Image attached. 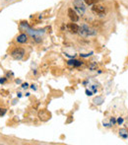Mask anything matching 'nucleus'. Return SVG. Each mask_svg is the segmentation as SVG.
Returning a JSON list of instances; mask_svg holds the SVG:
<instances>
[{
    "label": "nucleus",
    "instance_id": "nucleus-1",
    "mask_svg": "<svg viewBox=\"0 0 128 145\" xmlns=\"http://www.w3.org/2000/svg\"><path fill=\"white\" fill-rule=\"evenodd\" d=\"M79 34L82 35L83 37H88V36H95L97 35V31H95L93 29L89 28L87 25H83L80 27L79 29Z\"/></svg>",
    "mask_w": 128,
    "mask_h": 145
},
{
    "label": "nucleus",
    "instance_id": "nucleus-2",
    "mask_svg": "<svg viewBox=\"0 0 128 145\" xmlns=\"http://www.w3.org/2000/svg\"><path fill=\"white\" fill-rule=\"evenodd\" d=\"M24 54H25V50L21 48H15L13 51L11 53V56L13 57L14 59L16 60H20L24 57Z\"/></svg>",
    "mask_w": 128,
    "mask_h": 145
},
{
    "label": "nucleus",
    "instance_id": "nucleus-3",
    "mask_svg": "<svg viewBox=\"0 0 128 145\" xmlns=\"http://www.w3.org/2000/svg\"><path fill=\"white\" fill-rule=\"evenodd\" d=\"M79 29H80V27L74 22L69 23V24L67 25V30L70 32V33H72V34H77V33H79Z\"/></svg>",
    "mask_w": 128,
    "mask_h": 145
},
{
    "label": "nucleus",
    "instance_id": "nucleus-4",
    "mask_svg": "<svg viewBox=\"0 0 128 145\" xmlns=\"http://www.w3.org/2000/svg\"><path fill=\"white\" fill-rule=\"evenodd\" d=\"M68 16L70 18V20L72 22H78L79 21V16H78V14L75 12V10H73L72 8H69L68 9Z\"/></svg>",
    "mask_w": 128,
    "mask_h": 145
},
{
    "label": "nucleus",
    "instance_id": "nucleus-5",
    "mask_svg": "<svg viewBox=\"0 0 128 145\" xmlns=\"http://www.w3.org/2000/svg\"><path fill=\"white\" fill-rule=\"evenodd\" d=\"M74 5H75V8L78 10V12L81 14L84 13L85 11V5L83 3L82 0H74Z\"/></svg>",
    "mask_w": 128,
    "mask_h": 145
},
{
    "label": "nucleus",
    "instance_id": "nucleus-6",
    "mask_svg": "<svg viewBox=\"0 0 128 145\" xmlns=\"http://www.w3.org/2000/svg\"><path fill=\"white\" fill-rule=\"evenodd\" d=\"M105 10H106V8L103 6H102V5L94 4V7H92V11H93L94 13L99 14V15H102V14L105 13Z\"/></svg>",
    "mask_w": 128,
    "mask_h": 145
},
{
    "label": "nucleus",
    "instance_id": "nucleus-7",
    "mask_svg": "<svg viewBox=\"0 0 128 145\" xmlns=\"http://www.w3.org/2000/svg\"><path fill=\"white\" fill-rule=\"evenodd\" d=\"M39 115H40V119H42V120H47L51 117V114H49L47 111H41V112H40Z\"/></svg>",
    "mask_w": 128,
    "mask_h": 145
},
{
    "label": "nucleus",
    "instance_id": "nucleus-8",
    "mask_svg": "<svg viewBox=\"0 0 128 145\" xmlns=\"http://www.w3.org/2000/svg\"><path fill=\"white\" fill-rule=\"evenodd\" d=\"M27 40H28V37H27L26 34H21L20 36H18V38H17L18 43H20V44H25V43H27Z\"/></svg>",
    "mask_w": 128,
    "mask_h": 145
},
{
    "label": "nucleus",
    "instance_id": "nucleus-9",
    "mask_svg": "<svg viewBox=\"0 0 128 145\" xmlns=\"http://www.w3.org/2000/svg\"><path fill=\"white\" fill-rule=\"evenodd\" d=\"M68 64H69V65H73V66H80V65H82V62L73 59V60H69V61H68Z\"/></svg>",
    "mask_w": 128,
    "mask_h": 145
},
{
    "label": "nucleus",
    "instance_id": "nucleus-10",
    "mask_svg": "<svg viewBox=\"0 0 128 145\" xmlns=\"http://www.w3.org/2000/svg\"><path fill=\"white\" fill-rule=\"evenodd\" d=\"M102 102H103V98L102 97H97V98L94 99V103L97 104V105H101Z\"/></svg>",
    "mask_w": 128,
    "mask_h": 145
},
{
    "label": "nucleus",
    "instance_id": "nucleus-11",
    "mask_svg": "<svg viewBox=\"0 0 128 145\" xmlns=\"http://www.w3.org/2000/svg\"><path fill=\"white\" fill-rule=\"evenodd\" d=\"M119 134L123 137V138H127L128 137V131L126 130V129H121V130L119 131Z\"/></svg>",
    "mask_w": 128,
    "mask_h": 145
},
{
    "label": "nucleus",
    "instance_id": "nucleus-12",
    "mask_svg": "<svg viewBox=\"0 0 128 145\" xmlns=\"http://www.w3.org/2000/svg\"><path fill=\"white\" fill-rule=\"evenodd\" d=\"M83 1L85 2V4L87 5H94L97 3V0H83Z\"/></svg>",
    "mask_w": 128,
    "mask_h": 145
},
{
    "label": "nucleus",
    "instance_id": "nucleus-13",
    "mask_svg": "<svg viewBox=\"0 0 128 145\" xmlns=\"http://www.w3.org/2000/svg\"><path fill=\"white\" fill-rule=\"evenodd\" d=\"M5 114H6V109H1V108H0V117L4 115Z\"/></svg>",
    "mask_w": 128,
    "mask_h": 145
},
{
    "label": "nucleus",
    "instance_id": "nucleus-14",
    "mask_svg": "<svg viewBox=\"0 0 128 145\" xmlns=\"http://www.w3.org/2000/svg\"><path fill=\"white\" fill-rule=\"evenodd\" d=\"M96 68H97V64H95V63L90 66V69H91V70H94V69H96Z\"/></svg>",
    "mask_w": 128,
    "mask_h": 145
},
{
    "label": "nucleus",
    "instance_id": "nucleus-15",
    "mask_svg": "<svg viewBox=\"0 0 128 145\" xmlns=\"http://www.w3.org/2000/svg\"><path fill=\"white\" fill-rule=\"evenodd\" d=\"M122 123H123V119H122V118H119V119H117V123H118V124H121Z\"/></svg>",
    "mask_w": 128,
    "mask_h": 145
},
{
    "label": "nucleus",
    "instance_id": "nucleus-16",
    "mask_svg": "<svg viewBox=\"0 0 128 145\" xmlns=\"http://www.w3.org/2000/svg\"><path fill=\"white\" fill-rule=\"evenodd\" d=\"M86 94H87V95H88V96H92V95H93V93L91 92V91H88V90H87V91H86Z\"/></svg>",
    "mask_w": 128,
    "mask_h": 145
},
{
    "label": "nucleus",
    "instance_id": "nucleus-17",
    "mask_svg": "<svg viewBox=\"0 0 128 145\" xmlns=\"http://www.w3.org/2000/svg\"><path fill=\"white\" fill-rule=\"evenodd\" d=\"M92 53H90L89 54H81V55H82L83 57H87V56H90V55H91Z\"/></svg>",
    "mask_w": 128,
    "mask_h": 145
},
{
    "label": "nucleus",
    "instance_id": "nucleus-18",
    "mask_svg": "<svg viewBox=\"0 0 128 145\" xmlns=\"http://www.w3.org/2000/svg\"><path fill=\"white\" fill-rule=\"evenodd\" d=\"M22 87H23V88H24V89H26V88H28V84H23V86H22Z\"/></svg>",
    "mask_w": 128,
    "mask_h": 145
},
{
    "label": "nucleus",
    "instance_id": "nucleus-19",
    "mask_svg": "<svg viewBox=\"0 0 128 145\" xmlns=\"http://www.w3.org/2000/svg\"><path fill=\"white\" fill-rule=\"evenodd\" d=\"M5 80H6V79H5V78H3V79H0V83H1V84H2V83H4V82H5Z\"/></svg>",
    "mask_w": 128,
    "mask_h": 145
},
{
    "label": "nucleus",
    "instance_id": "nucleus-20",
    "mask_svg": "<svg viewBox=\"0 0 128 145\" xmlns=\"http://www.w3.org/2000/svg\"><path fill=\"white\" fill-rule=\"evenodd\" d=\"M32 89H34V90H35V87L34 86V85H32Z\"/></svg>",
    "mask_w": 128,
    "mask_h": 145
}]
</instances>
